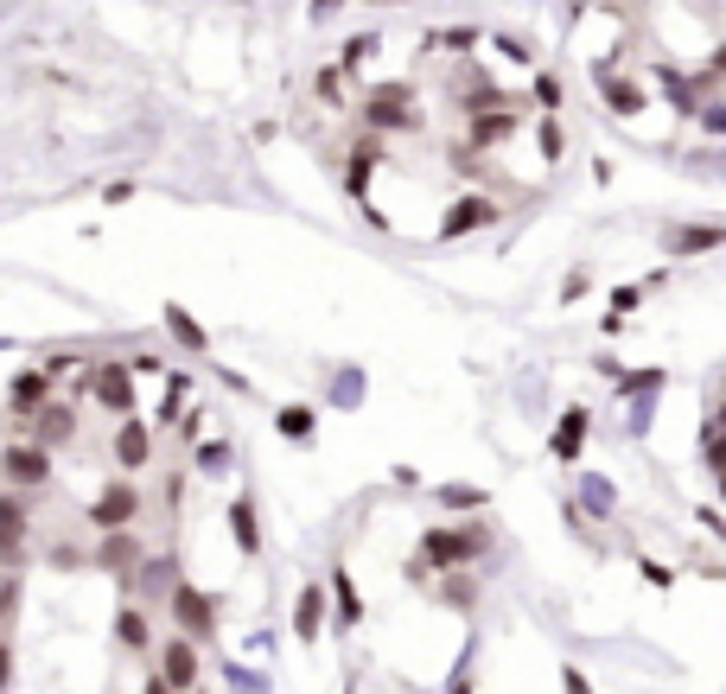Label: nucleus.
Returning a JSON list of instances; mask_svg holds the SVG:
<instances>
[{
	"label": "nucleus",
	"mask_w": 726,
	"mask_h": 694,
	"mask_svg": "<svg viewBox=\"0 0 726 694\" xmlns=\"http://www.w3.org/2000/svg\"><path fill=\"white\" fill-rule=\"evenodd\" d=\"M121 644H128V650L147 644V618H141V612H121Z\"/></svg>",
	"instance_id": "nucleus-7"
},
{
	"label": "nucleus",
	"mask_w": 726,
	"mask_h": 694,
	"mask_svg": "<svg viewBox=\"0 0 726 694\" xmlns=\"http://www.w3.org/2000/svg\"><path fill=\"white\" fill-rule=\"evenodd\" d=\"M147 694H166V682H153V688H147Z\"/></svg>",
	"instance_id": "nucleus-15"
},
{
	"label": "nucleus",
	"mask_w": 726,
	"mask_h": 694,
	"mask_svg": "<svg viewBox=\"0 0 726 694\" xmlns=\"http://www.w3.org/2000/svg\"><path fill=\"white\" fill-rule=\"evenodd\" d=\"M319 618H325V599H319V586H306L300 593V637H319Z\"/></svg>",
	"instance_id": "nucleus-3"
},
{
	"label": "nucleus",
	"mask_w": 726,
	"mask_h": 694,
	"mask_svg": "<svg viewBox=\"0 0 726 694\" xmlns=\"http://www.w3.org/2000/svg\"><path fill=\"white\" fill-rule=\"evenodd\" d=\"M179 612H185V624H192V631H204V599H198V593H179Z\"/></svg>",
	"instance_id": "nucleus-11"
},
{
	"label": "nucleus",
	"mask_w": 726,
	"mask_h": 694,
	"mask_svg": "<svg viewBox=\"0 0 726 694\" xmlns=\"http://www.w3.org/2000/svg\"><path fill=\"white\" fill-rule=\"evenodd\" d=\"M172 332H179L185 344H204V338H198V325H192V319H185V312H172Z\"/></svg>",
	"instance_id": "nucleus-14"
},
{
	"label": "nucleus",
	"mask_w": 726,
	"mask_h": 694,
	"mask_svg": "<svg viewBox=\"0 0 726 694\" xmlns=\"http://www.w3.org/2000/svg\"><path fill=\"white\" fill-rule=\"evenodd\" d=\"M39 395H45V376H26V383L13 389V402H20V408H32V402H39Z\"/></svg>",
	"instance_id": "nucleus-12"
},
{
	"label": "nucleus",
	"mask_w": 726,
	"mask_h": 694,
	"mask_svg": "<svg viewBox=\"0 0 726 694\" xmlns=\"http://www.w3.org/2000/svg\"><path fill=\"white\" fill-rule=\"evenodd\" d=\"M166 669H172V688H192V650L185 644H166Z\"/></svg>",
	"instance_id": "nucleus-4"
},
{
	"label": "nucleus",
	"mask_w": 726,
	"mask_h": 694,
	"mask_svg": "<svg viewBox=\"0 0 726 694\" xmlns=\"http://www.w3.org/2000/svg\"><path fill=\"white\" fill-rule=\"evenodd\" d=\"M580 440H586V414H567V421H561V453H580Z\"/></svg>",
	"instance_id": "nucleus-5"
},
{
	"label": "nucleus",
	"mask_w": 726,
	"mask_h": 694,
	"mask_svg": "<svg viewBox=\"0 0 726 694\" xmlns=\"http://www.w3.org/2000/svg\"><path fill=\"white\" fill-rule=\"evenodd\" d=\"M0 675H7V656H0Z\"/></svg>",
	"instance_id": "nucleus-16"
},
{
	"label": "nucleus",
	"mask_w": 726,
	"mask_h": 694,
	"mask_svg": "<svg viewBox=\"0 0 726 694\" xmlns=\"http://www.w3.org/2000/svg\"><path fill=\"white\" fill-rule=\"evenodd\" d=\"M141 459H147V433L128 427V433H121V465H141Z\"/></svg>",
	"instance_id": "nucleus-6"
},
{
	"label": "nucleus",
	"mask_w": 726,
	"mask_h": 694,
	"mask_svg": "<svg viewBox=\"0 0 726 694\" xmlns=\"http://www.w3.org/2000/svg\"><path fill=\"white\" fill-rule=\"evenodd\" d=\"M236 542L255 548V523H249V503H236Z\"/></svg>",
	"instance_id": "nucleus-13"
},
{
	"label": "nucleus",
	"mask_w": 726,
	"mask_h": 694,
	"mask_svg": "<svg viewBox=\"0 0 726 694\" xmlns=\"http://www.w3.org/2000/svg\"><path fill=\"white\" fill-rule=\"evenodd\" d=\"M102 402H109V408L128 402V376H121V370H102Z\"/></svg>",
	"instance_id": "nucleus-8"
},
{
	"label": "nucleus",
	"mask_w": 726,
	"mask_h": 694,
	"mask_svg": "<svg viewBox=\"0 0 726 694\" xmlns=\"http://www.w3.org/2000/svg\"><path fill=\"white\" fill-rule=\"evenodd\" d=\"M128 516H134V491H128V484H121V491H109V497L96 503V523H102V529L128 523Z\"/></svg>",
	"instance_id": "nucleus-2"
},
{
	"label": "nucleus",
	"mask_w": 726,
	"mask_h": 694,
	"mask_svg": "<svg viewBox=\"0 0 726 694\" xmlns=\"http://www.w3.org/2000/svg\"><path fill=\"white\" fill-rule=\"evenodd\" d=\"M20 529H26V516L13 510V503H0V548H7V535H13V542H20Z\"/></svg>",
	"instance_id": "nucleus-10"
},
{
	"label": "nucleus",
	"mask_w": 726,
	"mask_h": 694,
	"mask_svg": "<svg viewBox=\"0 0 726 694\" xmlns=\"http://www.w3.org/2000/svg\"><path fill=\"white\" fill-rule=\"evenodd\" d=\"M7 478L39 484L45 478V453H39V446H13V453H7Z\"/></svg>",
	"instance_id": "nucleus-1"
},
{
	"label": "nucleus",
	"mask_w": 726,
	"mask_h": 694,
	"mask_svg": "<svg viewBox=\"0 0 726 694\" xmlns=\"http://www.w3.org/2000/svg\"><path fill=\"white\" fill-rule=\"evenodd\" d=\"M281 433H293V440H306V433H313V414H306V408H287V414H281Z\"/></svg>",
	"instance_id": "nucleus-9"
}]
</instances>
